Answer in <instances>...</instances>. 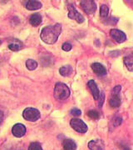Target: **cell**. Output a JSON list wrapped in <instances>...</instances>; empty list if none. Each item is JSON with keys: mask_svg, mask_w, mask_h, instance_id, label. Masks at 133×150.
<instances>
[{"mask_svg": "<svg viewBox=\"0 0 133 150\" xmlns=\"http://www.w3.org/2000/svg\"><path fill=\"white\" fill-rule=\"evenodd\" d=\"M122 87L119 85L116 86L112 91V94L109 99V103L112 108H118L121 105V98H120V92Z\"/></svg>", "mask_w": 133, "mask_h": 150, "instance_id": "277c9868", "label": "cell"}, {"mask_svg": "<svg viewBox=\"0 0 133 150\" xmlns=\"http://www.w3.org/2000/svg\"><path fill=\"white\" fill-rule=\"evenodd\" d=\"M69 96V88L63 83H57L54 88V97L58 100H65Z\"/></svg>", "mask_w": 133, "mask_h": 150, "instance_id": "7a4b0ae2", "label": "cell"}, {"mask_svg": "<svg viewBox=\"0 0 133 150\" xmlns=\"http://www.w3.org/2000/svg\"><path fill=\"white\" fill-rule=\"evenodd\" d=\"M91 69L93 70V72L96 74L99 75V76H104L106 74V68L99 63H94L91 64Z\"/></svg>", "mask_w": 133, "mask_h": 150, "instance_id": "8fae6325", "label": "cell"}, {"mask_svg": "<svg viewBox=\"0 0 133 150\" xmlns=\"http://www.w3.org/2000/svg\"><path fill=\"white\" fill-rule=\"evenodd\" d=\"M29 23H31V25H32V26L37 27L38 25H40L41 23H42V16L39 13H34V14H32V15L30 16Z\"/></svg>", "mask_w": 133, "mask_h": 150, "instance_id": "5bb4252c", "label": "cell"}, {"mask_svg": "<svg viewBox=\"0 0 133 150\" xmlns=\"http://www.w3.org/2000/svg\"><path fill=\"white\" fill-rule=\"evenodd\" d=\"M80 5L82 7V8L84 10V12L87 13V14H92L96 10V5L94 1H91V0L81 1Z\"/></svg>", "mask_w": 133, "mask_h": 150, "instance_id": "8992f818", "label": "cell"}, {"mask_svg": "<svg viewBox=\"0 0 133 150\" xmlns=\"http://www.w3.org/2000/svg\"><path fill=\"white\" fill-rule=\"evenodd\" d=\"M124 63H125V65L127 66V68L129 71H132L133 58L132 54H130V55H128L127 57H125V59H124Z\"/></svg>", "mask_w": 133, "mask_h": 150, "instance_id": "ac0fdd59", "label": "cell"}, {"mask_svg": "<svg viewBox=\"0 0 133 150\" xmlns=\"http://www.w3.org/2000/svg\"><path fill=\"white\" fill-rule=\"evenodd\" d=\"M26 8L27 10H37L40 9L42 8V4L39 1H35V0H30L26 3Z\"/></svg>", "mask_w": 133, "mask_h": 150, "instance_id": "7c38bea8", "label": "cell"}, {"mask_svg": "<svg viewBox=\"0 0 133 150\" xmlns=\"http://www.w3.org/2000/svg\"><path fill=\"white\" fill-rule=\"evenodd\" d=\"M12 134L16 138H22L26 134V128L22 123H16L12 129Z\"/></svg>", "mask_w": 133, "mask_h": 150, "instance_id": "9c48e42d", "label": "cell"}, {"mask_svg": "<svg viewBox=\"0 0 133 150\" xmlns=\"http://www.w3.org/2000/svg\"><path fill=\"white\" fill-rule=\"evenodd\" d=\"M28 150H43V149H42V146L39 143L35 142V143H32L29 145Z\"/></svg>", "mask_w": 133, "mask_h": 150, "instance_id": "7402d4cb", "label": "cell"}, {"mask_svg": "<svg viewBox=\"0 0 133 150\" xmlns=\"http://www.w3.org/2000/svg\"><path fill=\"white\" fill-rule=\"evenodd\" d=\"M68 17L71 19H75L78 23H82L84 22V17L76 9L74 5L68 6Z\"/></svg>", "mask_w": 133, "mask_h": 150, "instance_id": "52a82bcc", "label": "cell"}, {"mask_svg": "<svg viewBox=\"0 0 133 150\" xmlns=\"http://www.w3.org/2000/svg\"><path fill=\"white\" fill-rule=\"evenodd\" d=\"M110 35L118 43H122L127 40V35L125 34V33L119 29H112L110 31Z\"/></svg>", "mask_w": 133, "mask_h": 150, "instance_id": "ba28073f", "label": "cell"}, {"mask_svg": "<svg viewBox=\"0 0 133 150\" xmlns=\"http://www.w3.org/2000/svg\"><path fill=\"white\" fill-rule=\"evenodd\" d=\"M26 67L27 69L30 71H32V70L36 69L37 67V63L35 61V60H32V59H28L27 60L26 62Z\"/></svg>", "mask_w": 133, "mask_h": 150, "instance_id": "d6986e66", "label": "cell"}, {"mask_svg": "<svg viewBox=\"0 0 133 150\" xmlns=\"http://www.w3.org/2000/svg\"><path fill=\"white\" fill-rule=\"evenodd\" d=\"M87 114H88V116L91 118H93V119H97V118H99V117H100L99 112L96 111V110H90Z\"/></svg>", "mask_w": 133, "mask_h": 150, "instance_id": "603a6c76", "label": "cell"}, {"mask_svg": "<svg viewBox=\"0 0 133 150\" xmlns=\"http://www.w3.org/2000/svg\"><path fill=\"white\" fill-rule=\"evenodd\" d=\"M117 21H118L117 18H115L112 17L109 20H107V21H106L105 23H107V24H115Z\"/></svg>", "mask_w": 133, "mask_h": 150, "instance_id": "484cf974", "label": "cell"}, {"mask_svg": "<svg viewBox=\"0 0 133 150\" xmlns=\"http://www.w3.org/2000/svg\"><path fill=\"white\" fill-rule=\"evenodd\" d=\"M59 73H60V74L62 75V76H63V77H68V76H69L72 73V68L71 66H69V65L63 66V67L60 68Z\"/></svg>", "mask_w": 133, "mask_h": 150, "instance_id": "e0dca14e", "label": "cell"}, {"mask_svg": "<svg viewBox=\"0 0 133 150\" xmlns=\"http://www.w3.org/2000/svg\"><path fill=\"white\" fill-rule=\"evenodd\" d=\"M88 148L91 150H104V144L101 140H91L88 143Z\"/></svg>", "mask_w": 133, "mask_h": 150, "instance_id": "4fadbf2b", "label": "cell"}, {"mask_svg": "<svg viewBox=\"0 0 133 150\" xmlns=\"http://www.w3.org/2000/svg\"><path fill=\"white\" fill-rule=\"evenodd\" d=\"M22 48H23V43L21 41H19L18 39H14L13 42L10 43L8 45V48L12 51H14V52L19 51Z\"/></svg>", "mask_w": 133, "mask_h": 150, "instance_id": "2e32d148", "label": "cell"}, {"mask_svg": "<svg viewBox=\"0 0 133 150\" xmlns=\"http://www.w3.org/2000/svg\"><path fill=\"white\" fill-rule=\"evenodd\" d=\"M3 119H4V113L0 110V125H1V123L3 122Z\"/></svg>", "mask_w": 133, "mask_h": 150, "instance_id": "f1b7e54d", "label": "cell"}, {"mask_svg": "<svg viewBox=\"0 0 133 150\" xmlns=\"http://www.w3.org/2000/svg\"><path fill=\"white\" fill-rule=\"evenodd\" d=\"M70 125L75 131L78 132L80 134H84L88 129L87 124L80 118H72L70 121Z\"/></svg>", "mask_w": 133, "mask_h": 150, "instance_id": "5b68a950", "label": "cell"}, {"mask_svg": "<svg viewBox=\"0 0 133 150\" xmlns=\"http://www.w3.org/2000/svg\"><path fill=\"white\" fill-rule=\"evenodd\" d=\"M64 150H76L77 149V144H75L73 140L67 139L63 141V143Z\"/></svg>", "mask_w": 133, "mask_h": 150, "instance_id": "9a60e30c", "label": "cell"}, {"mask_svg": "<svg viewBox=\"0 0 133 150\" xmlns=\"http://www.w3.org/2000/svg\"><path fill=\"white\" fill-rule=\"evenodd\" d=\"M1 44H2V41L0 40V45H1Z\"/></svg>", "mask_w": 133, "mask_h": 150, "instance_id": "f546056e", "label": "cell"}, {"mask_svg": "<svg viewBox=\"0 0 133 150\" xmlns=\"http://www.w3.org/2000/svg\"><path fill=\"white\" fill-rule=\"evenodd\" d=\"M122 122V118L121 116H115L112 118V124L113 125V127H117L118 125H120Z\"/></svg>", "mask_w": 133, "mask_h": 150, "instance_id": "44dd1931", "label": "cell"}, {"mask_svg": "<svg viewBox=\"0 0 133 150\" xmlns=\"http://www.w3.org/2000/svg\"><path fill=\"white\" fill-rule=\"evenodd\" d=\"M119 54H120V52H119V51H114V52H111V53H110V55H111V56H113V57H117Z\"/></svg>", "mask_w": 133, "mask_h": 150, "instance_id": "83f0119b", "label": "cell"}, {"mask_svg": "<svg viewBox=\"0 0 133 150\" xmlns=\"http://www.w3.org/2000/svg\"><path fill=\"white\" fill-rule=\"evenodd\" d=\"M108 13H109V8L105 4L101 6L100 8V16L103 18H106V17L108 16Z\"/></svg>", "mask_w": 133, "mask_h": 150, "instance_id": "ffe728a7", "label": "cell"}, {"mask_svg": "<svg viewBox=\"0 0 133 150\" xmlns=\"http://www.w3.org/2000/svg\"><path fill=\"white\" fill-rule=\"evenodd\" d=\"M23 117L27 121L30 122H35L38 120L41 117V113L39 110L34 108H27L23 112Z\"/></svg>", "mask_w": 133, "mask_h": 150, "instance_id": "3957f363", "label": "cell"}, {"mask_svg": "<svg viewBox=\"0 0 133 150\" xmlns=\"http://www.w3.org/2000/svg\"><path fill=\"white\" fill-rule=\"evenodd\" d=\"M87 86H88V88H90L91 93L92 96H93V98H94V99L97 100V99L99 98V97H100V91H99V88H98V87H97V85H96V83H95V81H93V80L88 81V83H87Z\"/></svg>", "mask_w": 133, "mask_h": 150, "instance_id": "30bf717a", "label": "cell"}, {"mask_svg": "<svg viewBox=\"0 0 133 150\" xmlns=\"http://www.w3.org/2000/svg\"><path fill=\"white\" fill-rule=\"evenodd\" d=\"M61 33H62V25L60 23H56L54 25L43 28L40 34V37L45 43L53 44L57 42Z\"/></svg>", "mask_w": 133, "mask_h": 150, "instance_id": "6da1fadb", "label": "cell"}, {"mask_svg": "<svg viewBox=\"0 0 133 150\" xmlns=\"http://www.w3.org/2000/svg\"><path fill=\"white\" fill-rule=\"evenodd\" d=\"M62 48H63V50L66 51V52H69L72 49V45L69 43H64L62 46Z\"/></svg>", "mask_w": 133, "mask_h": 150, "instance_id": "d4e9b609", "label": "cell"}, {"mask_svg": "<svg viewBox=\"0 0 133 150\" xmlns=\"http://www.w3.org/2000/svg\"><path fill=\"white\" fill-rule=\"evenodd\" d=\"M101 98V100L99 101V103H98V106L101 108L103 104V102H104V99H105V96H104V93H101V97H99Z\"/></svg>", "mask_w": 133, "mask_h": 150, "instance_id": "4316f807", "label": "cell"}, {"mask_svg": "<svg viewBox=\"0 0 133 150\" xmlns=\"http://www.w3.org/2000/svg\"><path fill=\"white\" fill-rule=\"evenodd\" d=\"M71 114L75 116V117H78V116H80V115L82 114V112H81L80 109L75 108H72V109L71 110Z\"/></svg>", "mask_w": 133, "mask_h": 150, "instance_id": "cb8c5ba5", "label": "cell"}]
</instances>
